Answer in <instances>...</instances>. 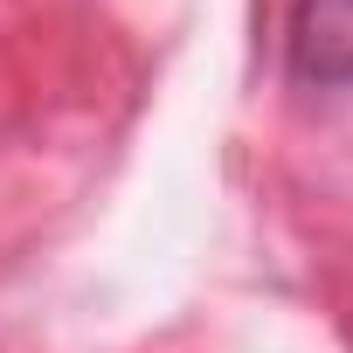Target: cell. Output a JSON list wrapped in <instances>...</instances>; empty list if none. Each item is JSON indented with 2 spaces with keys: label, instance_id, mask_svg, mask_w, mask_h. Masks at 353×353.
I'll return each mask as SVG.
<instances>
[{
  "label": "cell",
  "instance_id": "1",
  "mask_svg": "<svg viewBox=\"0 0 353 353\" xmlns=\"http://www.w3.org/2000/svg\"><path fill=\"white\" fill-rule=\"evenodd\" d=\"M284 63H291V83L305 90H346L353 83V0H291Z\"/></svg>",
  "mask_w": 353,
  "mask_h": 353
}]
</instances>
